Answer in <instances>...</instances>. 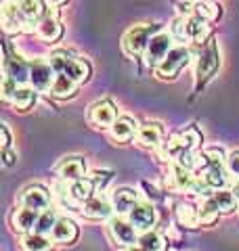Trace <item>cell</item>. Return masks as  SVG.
I'll list each match as a JSON object with an SVG mask.
<instances>
[{"mask_svg":"<svg viewBox=\"0 0 239 251\" xmlns=\"http://www.w3.org/2000/svg\"><path fill=\"white\" fill-rule=\"evenodd\" d=\"M159 31V25L155 23H141V25H132L124 34L122 49L128 57H145V50L149 46V40Z\"/></svg>","mask_w":239,"mask_h":251,"instance_id":"obj_1","label":"cell"},{"mask_svg":"<svg viewBox=\"0 0 239 251\" xmlns=\"http://www.w3.org/2000/svg\"><path fill=\"white\" fill-rule=\"evenodd\" d=\"M210 25H206V19H202L199 15H187L172 23V36L180 38V40H193L202 44L210 40Z\"/></svg>","mask_w":239,"mask_h":251,"instance_id":"obj_2","label":"cell"},{"mask_svg":"<svg viewBox=\"0 0 239 251\" xmlns=\"http://www.w3.org/2000/svg\"><path fill=\"white\" fill-rule=\"evenodd\" d=\"M189 61H191V50L187 46H174L155 67V74L159 80H174L189 65Z\"/></svg>","mask_w":239,"mask_h":251,"instance_id":"obj_3","label":"cell"},{"mask_svg":"<svg viewBox=\"0 0 239 251\" xmlns=\"http://www.w3.org/2000/svg\"><path fill=\"white\" fill-rule=\"evenodd\" d=\"M220 65V52H218V46L216 40H210L204 42L202 50H199V57H197V67H195V77H197V84H204L206 80L216 74V69Z\"/></svg>","mask_w":239,"mask_h":251,"instance_id":"obj_4","label":"cell"},{"mask_svg":"<svg viewBox=\"0 0 239 251\" xmlns=\"http://www.w3.org/2000/svg\"><path fill=\"white\" fill-rule=\"evenodd\" d=\"M107 228H109V234H111V239H114V243L120 247H130L134 243H139V230L128 218H124V216L109 218Z\"/></svg>","mask_w":239,"mask_h":251,"instance_id":"obj_5","label":"cell"},{"mask_svg":"<svg viewBox=\"0 0 239 251\" xmlns=\"http://www.w3.org/2000/svg\"><path fill=\"white\" fill-rule=\"evenodd\" d=\"M172 38H174L172 34L159 29L157 34L149 40V46L145 50V63L149 67H157L159 63H162V59L172 50Z\"/></svg>","mask_w":239,"mask_h":251,"instance_id":"obj_6","label":"cell"},{"mask_svg":"<svg viewBox=\"0 0 239 251\" xmlns=\"http://www.w3.org/2000/svg\"><path fill=\"white\" fill-rule=\"evenodd\" d=\"M55 75H57V72L53 69V65L49 61L38 59L34 63H30V82H31V86H34L36 90H40V92L46 90L49 92Z\"/></svg>","mask_w":239,"mask_h":251,"instance_id":"obj_7","label":"cell"},{"mask_svg":"<svg viewBox=\"0 0 239 251\" xmlns=\"http://www.w3.org/2000/svg\"><path fill=\"white\" fill-rule=\"evenodd\" d=\"M118 120V109L111 100H99L89 109V122L94 128H111Z\"/></svg>","mask_w":239,"mask_h":251,"instance_id":"obj_8","label":"cell"},{"mask_svg":"<svg viewBox=\"0 0 239 251\" xmlns=\"http://www.w3.org/2000/svg\"><path fill=\"white\" fill-rule=\"evenodd\" d=\"M19 205L36 209V211H44V209L51 207V195L40 184L28 186V188H23L21 195H19Z\"/></svg>","mask_w":239,"mask_h":251,"instance_id":"obj_9","label":"cell"},{"mask_svg":"<svg viewBox=\"0 0 239 251\" xmlns=\"http://www.w3.org/2000/svg\"><path fill=\"white\" fill-rule=\"evenodd\" d=\"M164 140V126L159 122H147L143 124L137 136H134V143H137L141 149H157L159 145H162Z\"/></svg>","mask_w":239,"mask_h":251,"instance_id":"obj_10","label":"cell"},{"mask_svg":"<svg viewBox=\"0 0 239 251\" xmlns=\"http://www.w3.org/2000/svg\"><path fill=\"white\" fill-rule=\"evenodd\" d=\"M0 13H2V25H4L6 31L26 29L23 25H28V19L23 17V13L19 11L17 0H2V4H0Z\"/></svg>","mask_w":239,"mask_h":251,"instance_id":"obj_11","label":"cell"},{"mask_svg":"<svg viewBox=\"0 0 239 251\" xmlns=\"http://www.w3.org/2000/svg\"><path fill=\"white\" fill-rule=\"evenodd\" d=\"M128 220H130L134 226H137V230L145 232V230H151V228H153V224H155L157 216H155V209H153V205H151V203L139 201L137 205L130 209Z\"/></svg>","mask_w":239,"mask_h":251,"instance_id":"obj_12","label":"cell"},{"mask_svg":"<svg viewBox=\"0 0 239 251\" xmlns=\"http://www.w3.org/2000/svg\"><path fill=\"white\" fill-rule=\"evenodd\" d=\"M139 128L141 126L137 124V120H132L130 115H122V117H118L114 122V126L109 128V134L116 143H128V140H132L137 136Z\"/></svg>","mask_w":239,"mask_h":251,"instance_id":"obj_13","label":"cell"},{"mask_svg":"<svg viewBox=\"0 0 239 251\" xmlns=\"http://www.w3.org/2000/svg\"><path fill=\"white\" fill-rule=\"evenodd\" d=\"M38 218H40V211L19 205V209H15V214H13V218H11L13 230H15V232H19V234L34 232V230H36Z\"/></svg>","mask_w":239,"mask_h":251,"instance_id":"obj_14","label":"cell"},{"mask_svg":"<svg viewBox=\"0 0 239 251\" xmlns=\"http://www.w3.org/2000/svg\"><path fill=\"white\" fill-rule=\"evenodd\" d=\"M57 174L61 180L65 182H74L86 176V159L82 157H65L59 166H57Z\"/></svg>","mask_w":239,"mask_h":251,"instance_id":"obj_15","label":"cell"},{"mask_svg":"<svg viewBox=\"0 0 239 251\" xmlns=\"http://www.w3.org/2000/svg\"><path fill=\"white\" fill-rule=\"evenodd\" d=\"M80 237V230H78V224L74 220L69 218H59L57 224H55V228L51 232V239L55 243H63V245H71V243H76Z\"/></svg>","mask_w":239,"mask_h":251,"instance_id":"obj_16","label":"cell"},{"mask_svg":"<svg viewBox=\"0 0 239 251\" xmlns=\"http://www.w3.org/2000/svg\"><path fill=\"white\" fill-rule=\"evenodd\" d=\"M139 203V193L132 188H118L111 195V205L118 216H128L130 209Z\"/></svg>","mask_w":239,"mask_h":251,"instance_id":"obj_17","label":"cell"},{"mask_svg":"<svg viewBox=\"0 0 239 251\" xmlns=\"http://www.w3.org/2000/svg\"><path fill=\"white\" fill-rule=\"evenodd\" d=\"M111 211H114V205H111V199H101V197H92L89 201L82 203V207H80V214L84 218H90V220H105L111 216Z\"/></svg>","mask_w":239,"mask_h":251,"instance_id":"obj_18","label":"cell"},{"mask_svg":"<svg viewBox=\"0 0 239 251\" xmlns=\"http://www.w3.org/2000/svg\"><path fill=\"white\" fill-rule=\"evenodd\" d=\"M4 75L13 77L17 84L30 82V63H26L17 54H6L4 59Z\"/></svg>","mask_w":239,"mask_h":251,"instance_id":"obj_19","label":"cell"},{"mask_svg":"<svg viewBox=\"0 0 239 251\" xmlns=\"http://www.w3.org/2000/svg\"><path fill=\"white\" fill-rule=\"evenodd\" d=\"M170 178H172V186L177 188V191L193 193V191H195V186H197V176H195L191 170L179 166V163H174V166H172Z\"/></svg>","mask_w":239,"mask_h":251,"instance_id":"obj_20","label":"cell"},{"mask_svg":"<svg viewBox=\"0 0 239 251\" xmlns=\"http://www.w3.org/2000/svg\"><path fill=\"white\" fill-rule=\"evenodd\" d=\"M36 34H38V38H42L44 42H57L63 34V27L55 15H44L36 25Z\"/></svg>","mask_w":239,"mask_h":251,"instance_id":"obj_21","label":"cell"},{"mask_svg":"<svg viewBox=\"0 0 239 251\" xmlns=\"http://www.w3.org/2000/svg\"><path fill=\"white\" fill-rule=\"evenodd\" d=\"M94 193H97V184H94V180L90 176L74 180V182L69 184V195H71V199H74L76 203H84V201L92 199Z\"/></svg>","mask_w":239,"mask_h":251,"instance_id":"obj_22","label":"cell"},{"mask_svg":"<svg viewBox=\"0 0 239 251\" xmlns=\"http://www.w3.org/2000/svg\"><path fill=\"white\" fill-rule=\"evenodd\" d=\"M49 92L53 94V97H57V99H74L78 94V82H74L65 74H57L55 75V80H53V84H51Z\"/></svg>","mask_w":239,"mask_h":251,"instance_id":"obj_23","label":"cell"},{"mask_svg":"<svg viewBox=\"0 0 239 251\" xmlns=\"http://www.w3.org/2000/svg\"><path fill=\"white\" fill-rule=\"evenodd\" d=\"M21 251H53V239H49V234H40V232H28L23 234L19 241Z\"/></svg>","mask_w":239,"mask_h":251,"instance_id":"obj_24","label":"cell"},{"mask_svg":"<svg viewBox=\"0 0 239 251\" xmlns=\"http://www.w3.org/2000/svg\"><path fill=\"white\" fill-rule=\"evenodd\" d=\"M227 172L225 166H220V163H210V166H206L204 168V182L212 186L214 191H218V188H227V182H229V178H227Z\"/></svg>","mask_w":239,"mask_h":251,"instance_id":"obj_25","label":"cell"},{"mask_svg":"<svg viewBox=\"0 0 239 251\" xmlns=\"http://www.w3.org/2000/svg\"><path fill=\"white\" fill-rule=\"evenodd\" d=\"M199 222H202L204 226H212L218 222V216L222 214L218 203L214 201V195H210V197H204L202 203H199Z\"/></svg>","mask_w":239,"mask_h":251,"instance_id":"obj_26","label":"cell"},{"mask_svg":"<svg viewBox=\"0 0 239 251\" xmlns=\"http://www.w3.org/2000/svg\"><path fill=\"white\" fill-rule=\"evenodd\" d=\"M36 97H38L36 88H26V86H17V90H15L13 99H11V105H13L15 109H19V111H28V109L34 107Z\"/></svg>","mask_w":239,"mask_h":251,"instance_id":"obj_27","label":"cell"},{"mask_svg":"<svg viewBox=\"0 0 239 251\" xmlns=\"http://www.w3.org/2000/svg\"><path fill=\"white\" fill-rule=\"evenodd\" d=\"M17 4L23 17L28 19V25L44 17V0H17Z\"/></svg>","mask_w":239,"mask_h":251,"instance_id":"obj_28","label":"cell"},{"mask_svg":"<svg viewBox=\"0 0 239 251\" xmlns=\"http://www.w3.org/2000/svg\"><path fill=\"white\" fill-rule=\"evenodd\" d=\"M139 243L147 251H168V239H166L162 232L153 230V228L143 232L141 237H139Z\"/></svg>","mask_w":239,"mask_h":251,"instance_id":"obj_29","label":"cell"},{"mask_svg":"<svg viewBox=\"0 0 239 251\" xmlns=\"http://www.w3.org/2000/svg\"><path fill=\"white\" fill-rule=\"evenodd\" d=\"M177 222L185 228H197L199 224V209H195L189 203H179L177 205Z\"/></svg>","mask_w":239,"mask_h":251,"instance_id":"obj_30","label":"cell"},{"mask_svg":"<svg viewBox=\"0 0 239 251\" xmlns=\"http://www.w3.org/2000/svg\"><path fill=\"white\" fill-rule=\"evenodd\" d=\"M187 149H193L191 147L187 140H185V136L182 134H179V136H174V138H170L168 143H166L164 147H162V159H172V161H177L179 159V155L180 153H185Z\"/></svg>","mask_w":239,"mask_h":251,"instance_id":"obj_31","label":"cell"},{"mask_svg":"<svg viewBox=\"0 0 239 251\" xmlns=\"http://www.w3.org/2000/svg\"><path fill=\"white\" fill-rule=\"evenodd\" d=\"M63 74L69 75L71 80L78 84H84V82H89V77H90V65L82 59H71Z\"/></svg>","mask_w":239,"mask_h":251,"instance_id":"obj_32","label":"cell"},{"mask_svg":"<svg viewBox=\"0 0 239 251\" xmlns=\"http://www.w3.org/2000/svg\"><path fill=\"white\" fill-rule=\"evenodd\" d=\"M214 201L218 203L222 214H231V211L237 207V199H235L233 191H229V188H218V191H214Z\"/></svg>","mask_w":239,"mask_h":251,"instance_id":"obj_33","label":"cell"},{"mask_svg":"<svg viewBox=\"0 0 239 251\" xmlns=\"http://www.w3.org/2000/svg\"><path fill=\"white\" fill-rule=\"evenodd\" d=\"M195 15H199V17L206 19V21H216L220 17V6L214 4L212 0H197Z\"/></svg>","mask_w":239,"mask_h":251,"instance_id":"obj_34","label":"cell"},{"mask_svg":"<svg viewBox=\"0 0 239 251\" xmlns=\"http://www.w3.org/2000/svg\"><path fill=\"white\" fill-rule=\"evenodd\" d=\"M57 214H55V209L49 207V209H44V211H40V218H38V222H36V232L40 234H51L53 228H55V224H57Z\"/></svg>","mask_w":239,"mask_h":251,"instance_id":"obj_35","label":"cell"},{"mask_svg":"<svg viewBox=\"0 0 239 251\" xmlns=\"http://www.w3.org/2000/svg\"><path fill=\"white\" fill-rule=\"evenodd\" d=\"M71 61V57L65 52V50H57V52H53L51 57H49V63L53 65V69L57 74H63L65 72V67H67V63Z\"/></svg>","mask_w":239,"mask_h":251,"instance_id":"obj_36","label":"cell"},{"mask_svg":"<svg viewBox=\"0 0 239 251\" xmlns=\"http://www.w3.org/2000/svg\"><path fill=\"white\" fill-rule=\"evenodd\" d=\"M204 157H206V163H220V166H227V155L222 149H216V147H212V149H206L204 151Z\"/></svg>","mask_w":239,"mask_h":251,"instance_id":"obj_37","label":"cell"},{"mask_svg":"<svg viewBox=\"0 0 239 251\" xmlns=\"http://www.w3.org/2000/svg\"><path fill=\"white\" fill-rule=\"evenodd\" d=\"M17 82L13 80V77H9V75H4L2 77V99H4V103H11V99H13V94H15V90H17Z\"/></svg>","mask_w":239,"mask_h":251,"instance_id":"obj_38","label":"cell"},{"mask_svg":"<svg viewBox=\"0 0 239 251\" xmlns=\"http://www.w3.org/2000/svg\"><path fill=\"white\" fill-rule=\"evenodd\" d=\"M227 170H229V174L239 176V151H233L227 155Z\"/></svg>","mask_w":239,"mask_h":251,"instance_id":"obj_39","label":"cell"},{"mask_svg":"<svg viewBox=\"0 0 239 251\" xmlns=\"http://www.w3.org/2000/svg\"><path fill=\"white\" fill-rule=\"evenodd\" d=\"M15 161H17V153L13 151V149H2V166L4 168H11L15 166Z\"/></svg>","mask_w":239,"mask_h":251,"instance_id":"obj_40","label":"cell"},{"mask_svg":"<svg viewBox=\"0 0 239 251\" xmlns=\"http://www.w3.org/2000/svg\"><path fill=\"white\" fill-rule=\"evenodd\" d=\"M0 134H2V149H9L11 147V132L6 126H0Z\"/></svg>","mask_w":239,"mask_h":251,"instance_id":"obj_41","label":"cell"},{"mask_svg":"<svg viewBox=\"0 0 239 251\" xmlns=\"http://www.w3.org/2000/svg\"><path fill=\"white\" fill-rule=\"evenodd\" d=\"M231 191H233V195H235V199H237V207H239V178L235 180L233 182V188H231Z\"/></svg>","mask_w":239,"mask_h":251,"instance_id":"obj_42","label":"cell"},{"mask_svg":"<svg viewBox=\"0 0 239 251\" xmlns=\"http://www.w3.org/2000/svg\"><path fill=\"white\" fill-rule=\"evenodd\" d=\"M126 251H147V249L139 243V245H130V247H126Z\"/></svg>","mask_w":239,"mask_h":251,"instance_id":"obj_43","label":"cell"},{"mask_svg":"<svg viewBox=\"0 0 239 251\" xmlns=\"http://www.w3.org/2000/svg\"><path fill=\"white\" fill-rule=\"evenodd\" d=\"M49 4H55V6H59V4H63V2H67V0H46Z\"/></svg>","mask_w":239,"mask_h":251,"instance_id":"obj_44","label":"cell"}]
</instances>
